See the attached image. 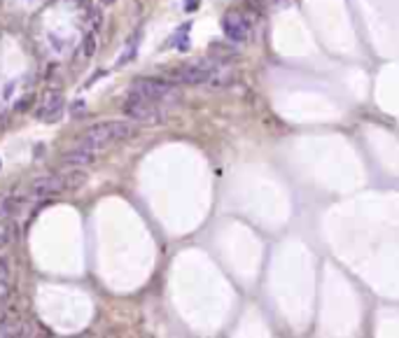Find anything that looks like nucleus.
<instances>
[{"label": "nucleus", "mask_w": 399, "mask_h": 338, "mask_svg": "<svg viewBox=\"0 0 399 338\" xmlns=\"http://www.w3.org/2000/svg\"><path fill=\"white\" fill-rule=\"evenodd\" d=\"M136 133H138L136 122H103L91 126L86 133H82V138L77 140L75 147H82L89 152H100V149H108L110 145L133 138Z\"/></svg>", "instance_id": "1"}, {"label": "nucleus", "mask_w": 399, "mask_h": 338, "mask_svg": "<svg viewBox=\"0 0 399 338\" xmlns=\"http://www.w3.org/2000/svg\"><path fill=\"white\" fill-rule=\"evenodd\" d=\"M131 91L138 93V96H145L147 100H152L157 105H168L170 108V105L180 103V93H177L175 84L168 79H161V77H138V79H133Z\"/></svg>", "instance_id": "2"}, {"label": "nucleus", "mask_w": 399, "mask_h": 338, "mask_svg": "<svg viewBox=\"0 0 399 338\" xmlns=\"http://www.w3.org/2000/svg\"><path fill=\"white\" fill-rule=\"evenodd\" d=\"M122 110L124 115L136 124H150V126H154V124L161 122V108L157 103H152V100H147L145 96H138L133 91H131L129 98L124 100Z\"/></svg>", "instance_id": "3"}, {"label": "nucleus", "mask_w": 399, "mask_h": 338, "mask_svg": "<svg viewBox=\"0 0 399 338\" xmlns=\"http://www.w3.org/2000/svg\"><path fill=\"white\" fill-rule=\"evenodd\" d=\"M215 68L213 61H196V63H189V66H182V68H175L173 72L168 75V82L173 84H189V86H199V84H206L210 72Z\"/></svg>", "instance_id": "4"}, {"label": "nucleus", "mask_w": 399, "mask_h": 338, "mask_svg": "<svg viewBox=\"0 0 399 338\" xmlns=\"http://www.w3.org/2000/svg\"><path fill=\"white\" fill-rule=\"evenodd\" d=\"M63 105H66L63 93L56 91V89H49L38 108V119H42V122H56L63 112Z\"/></svg>", "instance_id": "5"}, {"label": "nucleus", "mask_w": 399, "mask_h": 338, "mask_svg": "<svg viewBox=\"0 0 399 338\" xmlns=\"http://www.w3.org/2000/svg\"><path fill=\"white\" fill-rule=\"evenodd\" d=\"M222 28H224V35L234 42H245L250 38V23L243 14L238 12H229V14L222 19Z\"/></svg>", "instance_id": "6"}, {"label": "nucleus", "mask_w": 399, "mask_h": 338, "mask_svg": "<svg viewBox=\"0 0 399 338\" xmlns=\"http://www.w3.org/2000/svg\"><path fill=\"white\" fill-rule=\"evenodd\" d=\"M66 192V182H63V175H45L33 180L31 185V196L35 199H47V196H56V194Z\"/></svg>", "instance_id": "7"}, {"label": "nucleus", "mask_w": 399, "mask_h": 338, "mask_svg": "<svg viewBox=\"0 0 399 338\" xmlns=\"http://www.w3.org/2000/svg\"><path fill=\"white\" fill-rule=\"evenodd\" d=\"M234 79H236V72H234L229 66L215 63V68H213V72H210L206 84L213 86V89H227L229 84H234Z\"/></svg>", "instance_id": "8"}, {"label": "nucleus", "mask_w": 399, "mask_h": 338, "mask_svg": "<svg viewBox=\"0 0 399 338\" xmlns=\"http://www.w3.org/2000/svg\"><path fill=\"white\" fill-rule=\"evenodd\" d=\"M61 163L68 166V168H84V166H91L93 163V152L82 149V147H73L70 152H66L61 156Z\"/></svg>", "instance_id": "9"}, {"label": "nucleus", "mask_w": 399, "mask_h": 338, "mask_svg": "<svg viewBox=\"0 0 399 338\" xmlns=\"http://www.w3.org/2000/svg\"><path fill=\"white\" fill-rule=\"evenodd\" d=\"M86 180H89V175H86L82 168H73L70 173H66V175H63L66 189H80V187H84Z\"/></svg>", "instance_id": "10"}, {"label": "nucleus", "mask_w": 399, "mask_h": 338, "mask_svg": "<svg viewBox=\"0 0 399 338\" xmlns=\"http://www.w3.org/2000/svg\"><path fill=\"white\" fill-rule=\"evenodd\" d=\"M19 201L16 196H0V219H7V217H12L16 212V207H19Z\"/></svg>", "instance_id": "11"}, {"label": "nucleus", "mask_w": 399, "mask_h": 338, "mask_svg": "<svg viewBox=\"0 0 399 338\" xmlns=\"http://www.w3.org/2000/svg\"><path fill=\"white\" fill-rule=\"evenodd\" d=\"M12 240H14V224L0 219V250H5Z\"/></svg>", "instance_id": "12"}, {"label": "nucleus", "mask_w": 399, "mask_h": 338, "mask_svg": "<svg viewBox=\"0 0 399 338\" xmlns=\"http://www.w3.org/2000/svg\"><path fill=\"white\" fill-rule=\"evenodd\" d=\"M96 47H98V40H96V31H89L82 40V56H93L96 54Z\"/></svg>", "instance_id": "13"}, {"label": "nucleus", "mask_w": 399, "mask_h": 338, "mask_svg": "<svg viewBox=\"0 0 399 338\" xmlns=\"http://www.w3.org/2000/svg\"><path fill=\"white\" fill-rule=\"evenodd\" d=\"M16 331H19V322H14V320H0V336L7 338V336H16Z\"/></svg>", "instance_id": "14"}, {"label": "nucleus", "mask_w": 399, "mask_h": 338, "mask_svg": "<svg viewBox=\"0 0 399 338\" xmlns=\"http://www.w3.org/2000/svg\"><path fill=\"white\" fill-rule=\"evenodd\" d=\"M100 21H103V14H100V9H96V7H91L89 9V23L93 26V31L100 26Z\"/></svg>", "instance_id": "15"}, {"label": "nucleus", "mask_w": 399, "mask_h": 338, "mask_svg": "<svg viewBox=\"0 0 399 338\" xmlns=\"http://www.w3.org/2000/svg\"><path fill=\"white\" fill-rule=\"evenodd\" d=\"M31 96H26V98H23V100H19V105H16V110H21V112H23V110H28V105H31Z\"/></svg>", "instance_id": "16"}, {"label": "nucleus", "mask_w": 399, "mask_h": 338, "mask_svg": "<svg viewBox=\"0 0 399 338\" xmlns=\"http://www.w3.org/2000/svg\"><path fill=\"white\" fill-rule=\"evenodd\" d=\"M100 5H112V2H117V0H98Z\"/></svg>", "instance_id": "17"}, {"label": "nucleus", "mask_w": 399, "mask_h": 338, "mask_svg": "<svg viewBox=\"0 0 399 338\" xmlns=\"http://www.w3.org/2000/svg\"><path fill=\"white\" fill-rule=\"evenodd\" d=\"M0 166H2V161H0Z\"/></svg>", "instance_id": "18"}]
</instances>
